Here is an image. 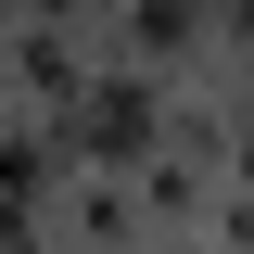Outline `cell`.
Listing matches in <instances>:
<instances>
[{
	"mask_svg": "<svg viewBox=\"0 0 254 254\" xmlns=\"http://www.w3.org/2000/svg\"><path fill=\"white\" fill-rule=\"evenodd\" d=\"M242 13H254V0H242Z\"/></svg>",
	"mask_w": 254,
	"mask_h": 254,
	"instance_id": "6da1fadb",
	"label": "cell"
}]
</instances>
